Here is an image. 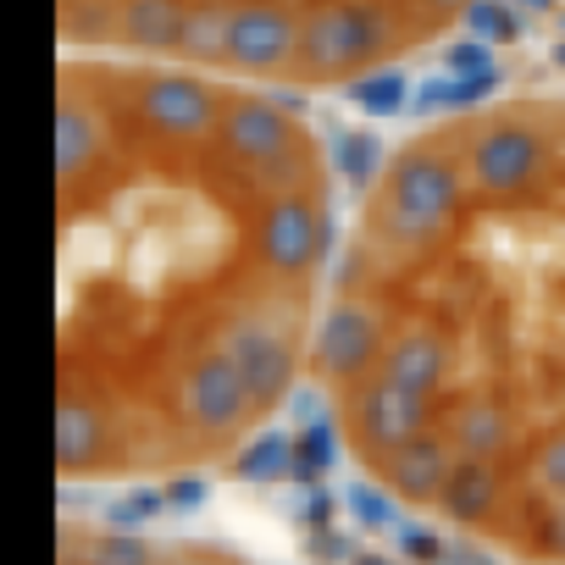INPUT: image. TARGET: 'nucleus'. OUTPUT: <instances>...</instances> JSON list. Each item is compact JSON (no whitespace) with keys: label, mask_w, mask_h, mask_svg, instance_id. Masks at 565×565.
Instances as JSON below:
<instances>
[{"label":"nucleus","mask_w":565,"mask_h":565,"mask_svg":"<svg viewBox=\"0 0 565 565\" xmlns=\"http://www.w3.org/2000/svg\"><path fill=\"white\" fill-rule=\"evenodd\" d=\"M350 172L311 100L56 56L62 493L205 488L311 411Z\"/></svg>","instance_id":"f257e3e1"},{"label":"nucleus","mask_w":565,"mask_h":565,"mask_svg":"<svg viewBox=\"0 0 565 565\" xmlns=\"http://www.w3.org/2000/svg\"><path fill=\"white\" fill-rule=\"evenodd\" d=\"M311 416L416 537L565 559L559 73L422 100L355 161Z\"/></svg>","instance_id":"f03ea898"},{"label":"nucleus","mask_w":565,"mask_h":565,"mask_svg":"<svg viewBox=\"0 0 565 565\" xmlns=\"http://www.w3.org/2000/svg\"><path fill=\"white\" fill-rule=\"evenodd\" d=\"M482 12L488 0H56V51L167 62L328 106L438 67Z\"/></svg>","instance_id":"7ed1b4c3"},{"label":"nucleus","mask_w":565,"mask_h":565,"mask_svg":"<svg viewBox=\"0 0 565 565\" xmlns=\"http://www.w3.org/2000/svg\"><path fill=\"white\" fill-rule=\"evenodd\" d=\"M548 7H554V12H565V0H548Z\"/></svg>","instance_id":"20e7f679"}]
</instances>
